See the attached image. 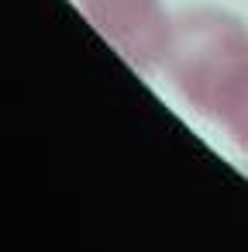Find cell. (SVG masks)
I'll return each mask as SVG.
<instances>
[{"label":"cell","instance_id":"obj_3","mask_svg":"<svg viewBox=\"0 0 248 252\" xmlns=\"http://www.w3.org/2000/svg\"><path fill=\"white\" fill-rule=\"evenodd\" d=\"M220 128L231 135V142L248 156V90H245V97L227 111V118L220 121Z\"/></svg>","mask_w":248,"mask_h":252},{"label":"cell","instance_id":"obj_1","mask_svg":"<svg viewBox=\"0 0 248 252\" xmlns=\"http://www.w3.org/2000/svg\"><path fill=\"white\" fill-rule=\"evenodd\" d=\"M162 69L196 114L220 125L248 90V25L217 7L172 18Z\"/></svg>","mask_w":248,"mask_h":252},{"label":"cell","instance_id":"obj_2","mask_svg":"<svg viewBox=\"0 0 248 252\" xmlns=\"http://www.w3.org/2000/svg\"><path fill=\"white\" fill-rule=\"evenodd\" d=\"M86 21L135 66L159 69L165 63L172 18L162 0H80Z\"/></svg>","mask_w":248,"mask_h":252}]
</instances>
